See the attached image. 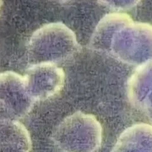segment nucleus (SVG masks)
Returning a JSON list of instances; mask_svg holds the SVG:
<instances>
[{"instance_id": "obj_1", "label": "nucleus", "mask_w": 152, "mask_h": 152, "mask_svg": "<svg viewBox=\"0 0 152 152\" xmlns=\"http://www.w3.org/2000/svg\"><path fill=\"white\" fill-rule=\"evenodd\" d=\"M127 15H108L96 31V42L126 64L139 66L152 61V26L134 22Z\"/></svg>"}, {"instance_id": "obj_2", "label": "nucleus", "mask_w": 152, "mask_h": 152, "mask_svg": "<svg viewBox=\"0 0 152 152\" xmlns=\"http://www.w3.org/2000/svg\"><path fill=\"white\" fill-rule=\"evenodd\" d=\"M102 134V127L94 115L76 112L56 126L52 140L63 152H96Z\"/></svg>"}, {"instance_id": "obj_3", "label": "nucleus", "mask_w": 152, "mask_h": 152, "mask_svg": "<svg viewBox=\"0 0 152 152\" xmlns=\"http://www.w3.org/2000/svg\"><path fill=\"white\" fill-rule=\"evenodd\" d=\"M28 93L34 102L44 101L59 93L65 82L64 70L54 64L33 65L24 76Z\"/></svg>"}, {"instance_id": "obj_4", "label": "nucleus", "mask_w": 152, "mask_h": 152, "mask_svg": "<svg viewBox=\"0 0 152 152\" xmlns=\"http://www.w3.org/2000/svg\"><path fill=\"white\" fill-rule=\"evenodd\" d=\"M0 101L18 120L27 116L34 103L28 93L24 77L13 72L0 74Z\"/></svg>"}, {"instance_id": "obj_5", "label": "nucleus", "mask_w": 152, "mask_h": 152, "mask_svg": "<svg viewBox=\"0 0 152 152\" xmlns=\"http://www.w3.org/2000/svg\"><path fill=\"white\" fill-rule=\"evenodd\" d=\"M131 105L152 124V61L139 65L127 82Z\"/></svg>"}, {"instance_id": "obj_6", "label": "nucleus", "mask_w": 152, "mask_h": 152, "mask_svg": "<svg viewBox=\"0 0 152 152\" xmlns=\"http://www.w3.org/2000/svg\"><path fill=\"white\" fill-rule=\"evenodd\" d=\"M112 152H152V125L137 124L118 137Z\"/></svg>"}, {"instance_id": "obj_7", "label": "nucleus", "mask_w": 152, "mask_h": 152, "mask_svg": "<svg viewBox=\"0 0 152 152\" xmlns=\"http://www.w3.org/2000/svg\"><path fill=\"white\" fill-rule=\"evenodd\" d=\"M22 126L12 112L0 101V141L15 134Z\"/></svg>"}, {"instance_id": "obj_8", "label": "nucleus", "mask_w": 152, "mask_h": 152, "mask_svg": "<svg viewBox=\"0 0 152 152\" xmlns=\"http://www.w3.org/2000/svg\"><path fill=\"white\" fill-rule=\"evenodd\" d=\"M31 136L15 137L0 142V152H31Z\"/></svg>"}]
</instances>
